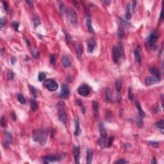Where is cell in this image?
I'll list each match as a JSON object with an SVG mask.
<instances>
[{
  "mask_svg": "<svg viewBox=\"0 0 164 164\" xmlns=\"http://www.w3.org/2000/svg\"><path fill=\"white\" fill-rule=\"evenodd\" d=\"M158 35L156 31H153L146 39V46L149 49L152 50L154 48L157 40H158Z\"/></svg>",
  "mask_w": 164,
  "mask_h": 164,
  "instance_id": "obj_1",
  "label": "cell"
},
{
  "mask_svg": "<svg viewBox=\"0 0 164 164\" xmlns=\"http://www.w3.org/2000/svg\"><path fill=\"white\" fill-rule=\"evenodd\" d=\"M44 87L47 88L49 91H55L58 89V84L57 82L51 79H48L44 81L43 83Z\"/></svg>",
  "mask_w": 164,
  "mask_h": 164,
  "instance_id": "obj_2",
  "label": "cell"
},
{
  "mask_svg": "<svg viewBox=\"0 0 164 164\" xmlns=\"http://www.w3.org/2000/svg\"><path fill=\"white\" fill-rule=\"evenodd\" d=\"M78 92L82 96H88L90 93L89 87V86H87V85L85 84L80 85V87H78Z\"/></svg>",
  "mask_w": 164,
  "mask_h": 164,
  "instance_id": "obj_3",
  "label": "cell"
},
{
  "mask_svg": "<svg viewBox=\"0 0 164 164\" xmlns=\"http://www.w3.org/2000/svg\"><path fill=\"white\" fill-rule=\"evenodd\" d=\"M96 41L94 38H91L87 41V51L89 53H92L96 47Z\"/></svg>",
  "mask_w": 164,
  "mask_h": 164,
  "instance_id": "obj_4",
  "label": "cell"
},
{
  "mask_svg": "<svg viewBox=\"0 0 164 164\" xmlns=\"http://www.w3.org/2000/svg\"><path fill=\"white\" fill-rule=\"evenodd\" d=\"M69 17L71 23L73 25H76L78 22V15L74 10H70L68 12Z\"/></svg>",
  "mask_w": 164,
  "mask_h": 164,
  "instance_id": "obj_5",
  "label": "cell"
},
{
  "mask_svg": "<svg viewBox=\"0 0 164 164\" xmlns=\"http://www.w3.org/2000/svg\"><path fill=\"white\" fill-rule=\"evenodd\" d=\"M69 95V89L66 85H63L62 86L60 93L59 94V96L62 99H66L67 98Z\"/></svg>",
  "mask_w": 164,
  "mask_h": 164,
  "instance_id": "obj_6",
  "label": "cell"
},
{
  "mask_svg": "<svg viewBox=\"0 0 164 164\" xmlns=\"http://www.w3.org/2000/svg\"><path fill=\"white\" fill-rule=\"evenodd\" d=\"M92 108H93V113L95 118L98 119L99 117V108L98 102L94 101L92 102Z\"/></svg>",
  "mask_w": 164,
  "mask_h": 164,
  "instance_id": "obj_7",
  "label": "cell"
},
{
  "mask_svg": "<svg viewBox=\"0 0 164 164\" xmlns=\"http://www.w3.org/2000/svg\"><path fill=\"white\" fill-rule=\"evenodd\" d=\"M112 58H113V60L116 63H117L119 60L120 58V56L119 54V52L117 51V49L116 46H113L112 48Z\"/></svg>",
  "mask_w": 164,
  "mask_h": 164,
  "instance_id": "obj_8",
  "label": "cell"
},
{
  "mask_svg": "<svg viewBox=\"0 0 164 164\" xmlns=\"http://www.w3.org/2000/svg\"><path fill=\"white\" fill-rule=\"evenodd\" d=\"M58 118H59V120L62 123H65V122H66L67 116H66L65 111L62 108H60L58 110Z\"/></svg>",
  "mask_w": 164,
  "mask_h": 164,
  "instance_id": "obj_9",
  "label": "cell"
},
{
  "mask_svg": "<svg viewBox=\"0 0 164 164\" xmlns=\"http://www.w3.org/2000/svg\"><path fill=\"white\" fill-rule=\"evenodd\" d=\"M149 71L153 75V77L155 78L158 82L161 80V75H160V72L157 69L154 67H151L149 68Z\"/></svg>",
  "mask_w": 164,
  "mask_h": 164,
  "instance_id": "obj_10",
  "label": "cell"
},
{
  "mask_svg": "<svg viewBox=\"0 0 164 164\" xmlns=\"http://www.w3.org/2000/svg\"><path fill=\"white\" fill-rule=\"evenodd\" d=\"M42 138V130H35L33 132V139L35 142H41Z\"/></svg>",
  "mask_w": 164,
  "mask_h": 164,
  "instance_id": "obj_11",
  "label": "cell"
},
{
  "mask_svg": "<svg viewBox=\"0 0 164 164\" xmlns=\"http://www.w3.org/2000/svg\"><path fill=\"white\" fill-rule=\"evenodd\" d=\"M5 141L3 142V145L5 147H8L10 143L12 142V134L9 132H7L5 135Z\"/></svg>",
  "mask_w": 164,
  "mask_h": 164,
  "instance_id": "obj_12",
  "label": "cell"
},
{
  "mask_svg": "<svg viewBox=\"0 0 164 164\" xmlns=\"http://www.w3.org/2000/svg\"><path fill=\"white\" fill-rule=\"evenodd\" d=\"M140 47L138 46L137 49L134 51V55H135V61L137 62V63L140 64L141 62V53H140Z\"/></svg>",
  "mask_w": 164,
  "mask_h": 164,
  "instance_id": "obj_13",
  "label": "cell"
},
{
  "mask_svg": "<svg viewBox=\"0 0 164 164\" xmlns=\"http://www.w3.org/2000/svg\"><path fill=\"white\" fill-rule=\"evenodd\" d=\"M58 158L55 155H51L49 157H43V162L44 164H48L49 162H54L57 161Z\"/></svg>",
  "mask_w": 164,
  "mask_h": 164,
  "instance_id": "obj_14",
  "label": "cell"
},
{
  "mask_svg": "<svg viewBox=\"0 0 164 164\" xmlns=\"http://www.w3.org/2000/svg\"><path fill=\"white\" fill-rule=\"evenodd\" d=\"M116 47H117V51H118L119 56H120V58H124V57H125V53H124V48L123 44L119 42V43L117 44V45Z\"/></svg>",
  "mask_w": 164,
  "mask_h": 164,
  "instance_id": "obj_15",
  "label": "cell"
},
{
  "mask_svg": "<svg viewBox=\"0 0 164 164\" xmlns=\"http://www.w3.org/2000/svg\"><path fill=\"white\" fill-rule=\"evenodd\" d=\"M80 147L79 146H76L74 148V157H75V162L76 164L80 163Z\"/></svg>",
  "mask_w": 164,
  "mask_h": 164,
  "instance_id": "obj_16",
  "label": "cell"
},
{
  "mask_svg": "<svg viewBox=\"0 0 164 164\" xmlns=\"http://www.w3.org/2000/svg\"><path fill=\"white\" fill-rule=\"evenodd\" d=\"M62 63L65 67H69L71 66L70 58L67 55H63L62 57Z\"/></svg>",
  "mask_w": 164,
  "mask_h": 164,
  "instance_id": "obj_17",
  "label": "cell"
},
{
  "mask_svg": "<svg viewBox=\"0 0 164 164\" xmlns=\"http://www.w3.org/2000/svg\"><path fill=\"white\" fill-rule=\"evenodd\" d=\"M158 81L154 77H151V76H148V77L145 78V83L147 86H150L152 85L158 83Z\"/></svg>",
  "mask_w": 164,
  "mask_h": 164,
  "instance_id": "obj_18",
  "label": "cell"
},
{
  "mask_svg": "<svg viewBox=\"0 0 164 164\" xmlns=\"http://www.w3.org/2000/svg\"><path fill=\"white\" fill-rule=\"evenodd\" d=\"M75 136H79L81 133V129L80 128V123H79V119L78 117H76L75 120Z\"/></svg>",
  "mask_w": 164,
  "mask_h": 164,
  "instance_id": "obj_19",
  "label": "cell"
},
{
  "mask_svg": "<svg viewBox=\"0 0 164 164\" xmlns=\"http://www.w3.org/2000/svg\"><path fill=\"white\" fill-rule=\"evenodd\" d=\"M76 51L78 58L79 60H80L82 56V54H83V48H82V44L80 43L76 44Z\"/></svg>",
  "mask_w": 164,
  "mask_h": 164,
  "instance_id": "obj_20",
  "label": "cell"
},
{
  "mask_svg": "<svg viewBox=\"0 0 164 164\" xmlns=\"http://www.w3.org/2000/svg\"><path fill=\"white\" fill-rule=\"evenodd\" d=\"M99 132H100V135H101V138H106V137H107L106 131L105 130V128H104V126L101 123H100L99 124Z\"/></svg>",
  "mask_w": 164,
  "mask_h": 164,
  "instance_id": "obj_21",
  "label": "cell"
},
{
  "mask_svg": "<svg viewBox=\"0 0 164 164\" xmlns=\"http://www.w3.org/2000/svg\"><path fill=\"white\" fill-rule=\"evenodd\" d=\"M86 24H87V28L90 33H94V29L92 26V22H91V19L89 15H87V19H86Z\"/></svg>",
  "mask_w": 164,
  "mask_h": 164,
  "instance_id": "obj_22",
  "label": "cell"
},
{
  "mask_svg": "<svg viewBox=\"0 0 164 164\" xmlns=\"http://www.w3.org/2000/svg\"><path fill=\"white\" fill-rule=\"evenodd\" d=\"M105 99L106 101L108 103H110L112 102V95L111 90L109 88L106 89V92H105Z\"/></svg>",
  "mask_w": 164,
  "mask_h": 164,
  "instance_id": "obj_23",
  "label": "cell"
},
{
  "mask_svg": "<svg viewBox=\"0 0 164 164\" xmlns=\"http://www.w3.org/2000/svg\"><path fill=\"white\" fill-rule=\"evenodd\" d=\"M86 159H87V164H91V162H92V153L89 149L87 150V157H86Z\"/></svg>",
  "mask_w": 164,
  "mask_h": 164,
  "instance_id": "obj_24",
  "label": "cell"
},
{
  "mask_svg": "<svg viewBox=\"0 0 164 164\" xmlns=\"http://www.w3.org/2000/svg\"><path fill=\"white\" fill-rule=\"evenodd\" d=\"M47 141V133L44 130H42V138L41 140V144L44 145Z\"/></svg>",
  "mask_w": 164,
  "mask_h": 164,
  "instance_id": "obj_25",
  "label": "cell"
},
{
  "mask_svg": "<svg viewBox=\"0 0 164 164\" xmlns=\"http://www.w3.org/2000/svg\"><path fill=\"white\" fill-rule=\"evenodd\" d=\"M136 106H137L138 111V114H139L141 117H144V116H145V113L143 111V110L142 109V107H141V105H140L139 102H136Z\"/></svg>",
  "mask_w": 164,
  "mask_h": 164,
  "instance_id": "obj_26",
  "label": "cell"
},
{
  "mask_svg": "<svg viewBox=\"0 0 164 164\" xmlns=\"http://www.w3.org/2000/svg\"><path fill=\"white\" fill-rule=\"evenodd\" d=\"M136 123L137 124V126L139 127V128H142L143 125H144V123H143L142 118V117L138 114L137 117H136Z\"/></svg>",
  "mask_w": 164,
  "mask_h": 164,
  "instance_id": "obj_27",
  "label": "cell"
},
{
  "mask_svg": "<svg viewBox=\"0 0 164 164\" xmlns=\"http://www.w3.org/2000/svg\"><path fill=\"white\" fill-rule=\"evenodd\" d=\"M31 55L33 56V57L35 59H38L39 58V53L38 50L35 48H32L31 49Z\"/></svg>",
  "mask_w": 164,
  "mask_h": 164,
  "instance_id": "obj_28",
  "label": "cell"
},
{
  "mask_svg": "<svg viewBox=\"0 0 164 164\" xmlns=\"http://www.w3.org/2000/svg\"><path fill=\"white\" fill-rule=\"evenodd\" d=\"M30 104H31V110H33V112H36L38 109V104H37L36 101L35 99H32L31 101V103H30Z\"/></svg>",
  "mask_w": 164,
  "mask_h": 164,
  "instance_id": "obj_29",
  "label": "cell"
},
{
  "mask_svg": "<svg viewBox=\"0 0 164 164\" xmlns=\"http://www.w3.org/2000/svg\"><path fill=\"white\" fill-rule=\"evenodd\" d=\"M117 35L120 39H123L125 37V32L122 28H119L117 30Z\"/></svg>",
  "mask_w": 164,
  "mask_h": 164,
  "instance_id": "obj_30",
  "label": "cell"
},
{
  "mask_svg": "<svg viewBox=\"0 0 164 164\" xmlns=\"http://www.w3.org/2000/svg\"><path fill=\"white\" fill-rule=\"evenodd\" d=\"M126 19L128 20L130 19L131 17V14L130 12V5L128 4L127 6V8H126Z\"/></svg>",
  "mask_w": 164,
  "mask_h": 164,
  "instance_id": "obj_31",
  "label": "cell"
},
{
  "mask_svg": "<svg viewBox=\"0 0 164 164\" xmlns=\"http://www.w3.org/2000/svg\"><path fill=\"white\" fill-rule=\"evenodd\" d=\"M17 99H18L19 102L22 104H24L26 103V100L24 99V96L21 94H19L17 95Z\"/></svg>",
  "mask_w": 164,
  "mask_h": 164,
  "instance_id": "obj_32",
  "label": "cell"
},
{
  "mask_svg": "<svg viewBox=\"0 0 164 164\" xmlns=\"http://www.w3.org/2000/svg\"><path fill=\"white\" fill-rule=\"evenodd\" d=\"M30 90L31 92L32 93V95L34 96V98H37V96H38V92H37V90L34 87V86H30Z\"/></svg>",
  "mask_w": 164,
  "mask_h": 164,
  "instance_id": "obj_33",
  "label": "cell"
},
{
  "mask_svg": "<svg viewBox=\"0 0 164 164\" xmlns=\"http://www.w3.org/2000/svg\"><path fill=\"white\" fill-rule=\"evenodd\" d=\"M34 26L37 27L39 25L41 24V21L39 19V18L37 16H35L34 18Z\"/></svg>",
  "mask_w": 164,
  "mask_h": 164,
  "instance_id": "obj_34",
  "label": "cell"
},
{
  "mask_svg": "<svg viewBox=\"0 0 164 164\" xmlns=\"http://www.w3.org/2000/svg\"><path fill=\"white\" fill-rule=\"evenodd\" d=\"M106 138H101V139L99 140V145H100V147H101L102 149H103L104 147L106 146Z\"/></svg>",
  "mask_w": 164,
  "mask_h": 164,
  "instance_id": "obj_35",
  "label": "cell"
},
{
  "mask_svg": "<svg viewBox=\"0 0 164 164\" xmlns=\"http://www.w3.org/2000/svg\"><path fill=\"white\" fill-rule=\"evenodd\" d=\"M64 34H65V35L66 42H67V44L68 45H69V44H70L71 42V37L70 34H69L68 32L64 31Z\"/></svg>",
  "mask_w": 164,
  "mask_h": 164,
  "instance_id": "obj_36",
  "label": "cell"
},
{
  "mask_svg": "<svg viewBox=\"0 0 164 164\" xmlns=\"http://www.w3.org/2000/svg\"><path fill=\"white\" fill-rule=\"evenodd\" d=\"M164 120H161L160 121H158V122H157V123H156V126H157L158 128H160L161 130H163L164 129Z\"/></svg>",
  "mask_w": 164,
  "mask_h": 164,
  "instance_id": "obj_37",
  "label": "cell"
},
{
  "mask_svg": "<svg viewBox=\"0 0 164 164\" xmlns=\"http://www.w3.org/2000/svg\"><path fill=\"white\" fill-rule=\"evenodd\" d=\"M121 87H122V82L121 80H118L116 82V89H117V92H119L121 91Z\"/></svg>",
  "mask_w": 164,
  "mask_h": 164,
  "instance_id": "obj_38",
  "label": "cell"
},
{
  "mask_svg": "<svg viewBox=\"0 0 164 164\" xmlns=\"http://www.w3.org/2000/svg\"><path fill=\"white\" fill-rule=\"evenodd\" d=\"M46 78V75L45 73L43 72H40L39 74V76H38V79L40 82H42L44 80V79Z\"/></svg>",
  "mask_w": 164,
  "mask_h": 164,
  "instance_id": "obj_39",
  "label": "cell"
},
{
  "mask_svg": "<svg viewBox=\"0 0 164 164\" xmlns=\"http://www.w3.org/2000/svg\"><path fill=\"white\" fill-rule=\"evenodd\" d=\"M119 20H120V21H121V24H123L124 26L126 27V28H129V27H130V24L128 22L126 21L123 19L121 18V17H119Z\"/></svg>",
  "mask_w": 164,
  "mask_h": 164,
  "instance_id": "obj_40",
  "label": "cell"
},
{
  "mask_svg": "<svg viewBox=\"0 0 164 164\" xmlns=\"http://www.w3.org/2000/svg\"><path fill=\"white\" fill-rule=\"evenodd\" d=\"M14 75L12 72V71H8L7 73V78L8 80H12L14 79Z\"/></svg>",
  "mask_w": 164,
  "mask_h": 164,
  "instance_id": "obj_41",
  "label": "cell"
},
{
  "mask_svg": "<svg viewBox=\"0 0 164 164\" xmlns=\"http://www.w3.org/2000/svg\"><path fill=\"white\" fill-rule=\"evenodd\" d=\"M59 9H60V11L61 14H63L65 12V6L63 5L62 3H60V5H59Z\"/></svg>",
  "mask_w": 164,
  "mask_h": 164,
  "instance_id": "obj_42",
  "label": "cell"
},
{
  "mask_svg": "<svg viewBox=\"0 0 164 164\" xmlns=\"http://www.w3.org/2000/svg\"><path fill=\"white\" fill-rule=\"evenodd\" d=\"M1 125L2 127H4V128L6 127V126H7V121H6V119H5L4 116H2L1 119Z\"/></svg>",
  "mask_w": 164,
  "mask_h": 164,
  "instance_id": "obj_43",
  "label": "cell"
},
{
  "mask_svg": "<svg viewBox=\"0 0 164 164\" xmlns=\"http://www.w3.org/2000/svg\"><path fill=\"white\" fill-rule=\"evenodd\" d=\"M50 63H51V65H53V66L55 65L56 58L55 55H50Z\"/></svg>",
  "mask_w": 164,
  "mask_h": 164,
  "instance_id": "obj_44",
  "label": "cell"
},
{
  "mask_svg": "<svg viewBox=\"0 0 164 164\" xmlns=\"http://www.w3.org/2000/svg\"><path fill=\"white\" fill-rule=\"evenodd\" d=\"M112 112L110 110H106V120L107 121H110V119H111Z\"/></svg>",
  "mask_w": 164,
  "mask_h": 164,
  "instance_id": "obj_45",
  "label": "cell"
},
{
  "mask_svg": "<svg viewBox=\"0 0 164 164\" xmlns=\"http://www.w3.org/2000/svg\"><path fill=\"white\" fill-rule=\"evenodd\" d=\"M128 97H129V99H130V100H132L133 98V92H132L131 88H130L129 90H128Z\"/></svg>",
  "mask_w": 164,
  "mask_h": 164,
  "instance_id": "obj_46",
  "label": "cell"
},
{
  "mask_svg": "<svg viewBox=\"0 0 164 164\" xmlns=\"http://www.w3.org/2000/svg\"><path fill=\"white\" fill-rule=\"evenodd\" d=\"M113 137H112L108 138V144H107V146H108V147H110V146H111L113 142Z\"/></svg>",
  "mask_w": 164,
  "mask_h": 164,
  "instance_id": "obj_47",
  "label": "cell"
},
{
  "mask_svg": "<svg viewBox=\"0 0 164 164\" xmlns=\"http://www.w3.org/2000/svg\"><path fill=\"white\" fill-rule=\"evenodd\" d=\"M127 163H128L127 161H126L124 159L119 160H117V161L116 162V164H127Z\"/></svg>",
  "mask_w": 164,
  "mask_h": 164,
  "instance_id": "obj_48",
  "label": "cell"
},
{
  "mask_svg": "<svg viewBox=\"0 0 164 164\" xmlns=\"http://www.w3.org/2000/svg\"><path fill=\"white\" fill-rule=\"evenodd\" d=\"M3 5H4V8H5V10L6 11V12H8V3L7 2V1H3Z\"/></svg>",
  "mask_w": 164,
  "mask_h": 164,
  "instance_id": "obj_49",
  "label": "cell"
},
{
  "mask_svg": "<svg viewBox=\"0 0 164 164\" xmlns=\"http://www.w3.org/2000/svg\"><path fill=\"white\" fill-rule=\"evenodd\" d=\"M12 25H13V26H14V28L15 30H17V31L19 30V23H18V22H14Z\"/></svg>",
  "mask_w": 164,
  "mask_h": 164,
  "instance_id": "obj_50",
  "label": "cell"
},
{
  "mask_svg": "<svg viewBox=\"0 0 164 164\" xmlns=\"http://www.w3.org/2000/svg\"><path fill=\"white\" fill-rule=\"evenodd\" d=\"M5 24H6L5 19L4 18H1V21H0V25H1V27H3L4 26H5Z\"/></svg>",
  "mask_w": 164,
  "mask_h": 164,
  "instance_id": "obj_51",
  "label": "cell"
},
{
  "mask_svg": "<svg viewBox=\"0 0 164 164\" xmlns=\"http://www.w3.org/2000/svg\"><path fill=\"white\" fill-rule=\"evenodd\" d=\"M26 3L28 4L30 7L31 8H34V4H33V2H32V1H26Z\"/></svg>",
  "mask_w": 164,
  "mask_h": 164,
  "instance_id": "obj_52",
  "label": "cell"
},
{
  "mask_svg": "<svg viewBox=\"0 0 164 164\" xmlns=\"http://www.w3.org/2000/svg\"><path fill=\"white\" fill-rule=\"evenodd\" d=\"M10 116H11V117H12V120L13 121H15L16 120V116H15V114L14 112H12L11 113V114H10Z\"/></svg>",
  "mask_w": 164,
  "mask_h": 164,
  "instance_id": "obj_53",
  "label": "cell"
},
{
  "mask_svg": "<svg viewBox=\"0 0 164 164\" xmlns=\"http://www.w3.org/2000/svg\"><path fill=\"white\" fill-rule=\"evenodd\" d=\"M11 62H12V64H15V63L16 62V58H15L14 56H12V58H11Z\"/></svg>",
  "mask_w": 164,
  "mask_h": 164,
  "instance_id": "obj_54",
  "label": "cell"
},
{
  "mask_svg": "<svg viewBox=\"0 0 164 164\" xmlns=\"http://www.w3.org/2000/svg\"><path fill=\"white\" fill-rule=\"evenodd\" d=\"M136 4H137V1H134L133 2V10H135V7H136Z\"/></svg>",
  "mask_w": 164,
  "mask_h": 164,
  "instance_id": "obj_55",
  "label": "cell"
},
{
  "mask_svg": "<svg viewBox=\"0 0 164 164\" xmlns=\"http://www.w3.org/2000/svg\"><path fill=\"white\" fill-rule=\"evenodd\" d=\"M151 164H157V161H156V159H155V157H153V158L152 161H151Z\"/></svg>",
  "mask_w": 164,
  "mask_h": 164,
  "instance_id": "obj_56",
  "label": "cell"
},
{
  "mask_svg": "<svg viewBox=\"0 0 164 164\" xmlns=\"http://www.w3.org/2000/svg\"><path fill=\"white\" fill-rule=\"evenodd\" d=\"M163 99H164V96H163V95H162V97H161V99H162V107H163V106H164V100H163Z\"/></svg>",
  "mask_w": 164,
  "mask_h": 164,
  "instance_id": "obj_57",
  "label": "cell"
},
{
  "mask_svg": "<svg viewBox=\"0 0 164 164\" xmlns=\"http://www.w3.org/2000/svg\"><path fill=\"white\" fill-rule=\"evenodd\" d=\"M163 20V15H162V11L160 13V21H162Z\"/></svg>",
  "mask_w": 164,
  "mask_h": 164,
  "instance_id": "obj_58",
  "label": "cell"
}]
</instances>
